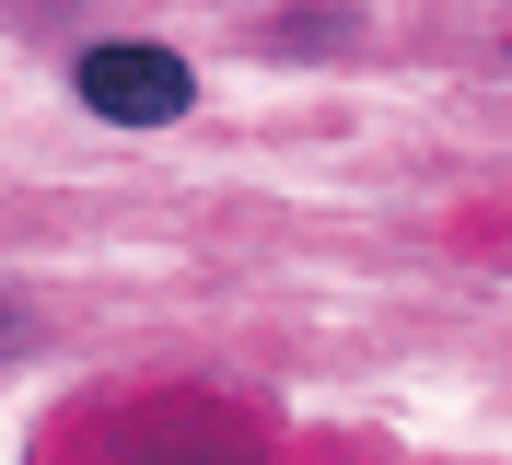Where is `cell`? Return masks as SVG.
Listing matches in <instances>:
<instances>
[{
	"label": "cell",
	"instance_id": "6da1fadb",
	"mask_svg": "<svg viewBox=\"0 0 512 465\" xmlns=\"http://www.w3.org/2000/svg\"><path fill=\"white\" fill-rule=\"evenodd\" d=\"M70 93H82L105 128H175L198 105V70L175 59V47H82Z\"/></svg>",
	"mask_w": 512,
	"mask_h": 465
},
{
	"label": "cell",
	"instance_id": "7a4b0ae2",
	"mask_svg": "<svg viewBox=\"0 0 512 465\" xmlns=\"http://www.w3.org/2000/svg\"><path fill=\"white\" fill-rule=\"evenodd\" d=\"M0 349H24V314H0Z\"/></svg>",
	"mask_w": 512,
	"mask_h": 465
}]
</instances>
